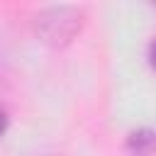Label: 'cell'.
Here are the masks:
<instances>
[{"label":"cell","mask_w":156,"mask_h":156,"mask_svg":"<svg viewBox=\"0 0 156 156\" xmlns=\"http://www.w3.org/2000/svg\"><path fill=\"white\" fill-rule=\"evenodd\" d=\"M154 149H156V132L154 129L141 127V129L129 132V136H127V151L132 156H151Z\"/></svg>","instance_id":"7a4b0ae2"},{"label":"cell","mask_w":156,"mask_h":156,"mask_svg":"<svg viewBox=\"0 0 156 156\" xmlns=\"http://www.w3.org/2000/svg\"><path fill=\"white\" fill-rule=\"evenodd\" d=\"M83 24H85V12L76 5H51L34 15L37 37L54 49L68 46L80 34Z\"/></svg>","instance_id":"6da1fadb"},{"label":"cell","mask_w":156,"mask_h":156,"mask_svg":"<svg viewBox=\"0 0 156 156\" xmlns=\"http://www.w3.org/2000/svg\"><path fill=\"white\" fill-rule=\"evenodd\" d=\"M149 63H151V68L156 71V37H154L151 44H149Z\"/></svg>","instance_id":"3957f363"},{"label":"cell","mask_w":156,"mask_h":156,"mask_svg":"<svg viewBox=\"0 0 156 156\" xmlns=\"http://www.w3.org/2000/svg\"><path fill=\"white\" fill-rule=\"evenodd\" d=\"M5 129H7V115H5V110L0 107V136L5 134Z\"/></svg>","instance_id":"277c9868"}]
</instances>
